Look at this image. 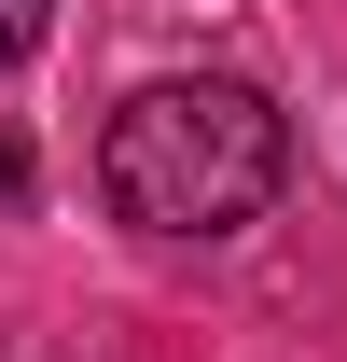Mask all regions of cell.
I'll list each match as a JSON object with an SVG mask.
<instances>
[{
  "label": "cell",
  "mask_w": 347,
  "mask_h": 362,
  "mask_svg": "<svg viewBox=\"0 0 347 362\" xmlns=\"http://www.w3.org/2000/svg\"><path fill=\"white\" fill-rule=\"evenodd\" d=\"M42 14H56V0H0V70H14V56L42 42Z\"/></svg>",
  "instance_id": "7a4b0ae2"
},
{
  "label": "cell",
  "mask_w": 347,
  "mask_h": 362,
  "mask_svg": "<svg viewBox=\"0 0 347 362\" xmlns=\"http://www.w3.org/2000/svg\"><path fill=\"white\" fill-rule=\"evenodd\" d=\"M14 195H28V153H14V139H0V209H14Z\"/></svg>",
  "instance_id": "3957f363"
},
{
  "label": "cell",
  "mask_w": 347,
  "mask_h": 362,
  "mask_svg": "<svg viewBox=\"0 0 347 362\" xmlns=\"http://www.w3.org/2000/svg\"><path fill=\"white\" fill-rule=\"evenodd\" d=\"M292 181V126L264 84H222V70H181V84H139L97 139V195L126 209L139 237H236Z\"/></svg>",
  "instance_id": "6da1fadb"
}]
</instances>
